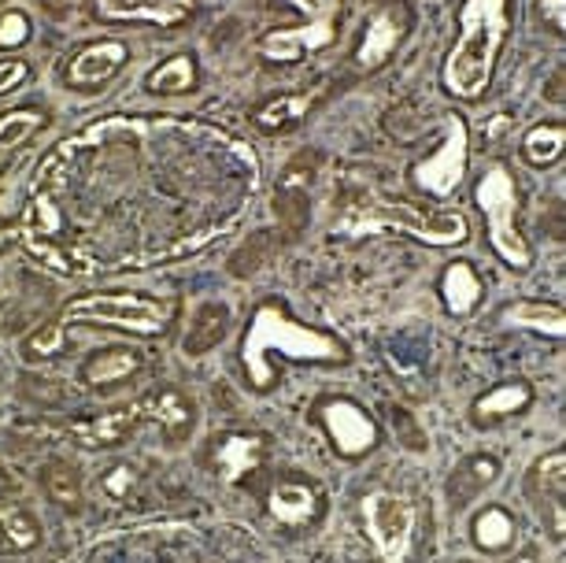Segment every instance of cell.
Returning <instances> with one entry per match:
<instances>
[{
	"mask_svg": "<svg viewBox=\"0 0 566 563\" xmlns=\"http://www.w3.org/2000/svg\"><path fill=\"white\" fill-rule=\"evenodd\" d=\"M30 38V19L23 12H4L0 15V49H19Z\"/></svg>",
	"mask_w": 566,
	"mask_h": 563,
	"instance_id": "obj_34",
	"label": "cell"
},
{
	"mask_svg": "<svg viewBox=\"0 0 566 563\" xmlns=\"http://www.w3.org/2000/svg\"><path fill=\"white\" fill-rule=\"evenodd\" d=\"M507 126H511V119H507V115H496V119L489 123V142H500V137H504V131H507Z\"/></svg>",
	"mask_w": 566,
	"mask_h": 563,
	"instance_id": "obj_39",
	"label": "cell"
},
{
	"mask_svg": "<svg viewBox=\"0 0 566 563\" xmlns=\"http://www.w3.org/2000/svg\"><path fill=\"white\" fill-rule=\"evenodd\" d=\"M19 241H23V249L41 263V268H49L56 274H93V271H101L82 249H67V246H56V241H34V238H19Z\"/></svg>",
	"mask_w": 566,
	"mask_h": 563,
	"instance_id": "obj_23",
	"label": "cell"
},
{
	"mask_svg": "<svg viewBox=\"0 0 566 563\" xmlns=\"http://www.w3.org/2000/svg\"><path fill=\"white\" fill-rule=\"evenodd\" d=\"M137 371H142V356L134 353V348H104V353L90 356L82 367V378L90 382V386H119V382L134 378Z\"/></svg>",
	"mask_w": 566,
	"mask_h": 563,
	"instance_id": "obj_20",
	"label": "cell"
},
{
	"mask_svg": "<svg viewBox=\"0 0 566 563\" xmlns=\"http://www.w3.org/2000/svg\"><path fill=\"white\" fill-rule=\"evenodd\" d=\"M63 337H67V331H63L60 323L41 326V331L27 342V356H30V359H49V356H56L60 348H63Z\"/></svg>",
	"mask_w": 566,
	"mask_h": 563,
	"instance_id": "obj_33",
	"label": "cell"
},
{
	"mask_svg": "<svg viewBox=\"0 0 566 563\" xmlns=\"http://www.w3.org/2000/svg\"><path fill=\"white\" fill-rule=\"evenodd\" d=\"M363 530L381 563H403L411 556L415 530H419V504L397 490H370L359 501Z\"/></svg>",
	"mask_w": 566,
	"mask_h": 563,
	"instance_id": "obj_6",
	"label": "cell"
},
{
	"mask_svg": "<svg viewBox=\"0 0 566 563\" xmlns=\"http://www.w3.org/2000/svg\"><path fill=\"white\" fill-rule=\"evenodd\" d=\"M334 38H337V27L329 23V19H312L307 27L274 30V34H266V38H263V45H260V52H263L266 60L290 63V60H301L304 52L326 49Z\"/></svg>",
	"mask_w": 566,
	"mask_h": 563,
	"instance_id": "obj_13",
	"label": "cell"
},
{
	"mask_svg": "<svg viewBox=\"0 0 566 563\" xmlns=\"http://www.w3.org/2000/svg\"><path fill=\"white\" fill-rule=\"evenodd\" d=\"M27 74H30V67H27L23 60H4V63H0V93H8V90L23 86Z\"/></svg>",
	"mask_w": 566,
	"mask_h": 563,
	"instance_id": "obj_36",
	"label": "cell"
},
{
	"mask_svg": "<svg viewBox=\"0 0 566 563\" xmlns=\"http://www.w3.org/2000/svg\"><path fill=\"white\" fill-rule=\"evenodd\" d=\"M467 123L459 119V115H448V137L444 145L437 148L430 159H422V164H415L411 171V183L426 189V194L433 197H448L455 194L459 183L467 178Z\"/></svg>",
	"mask_w": 566,
	"mask_h": 563,
	"instance_id": "obj_8",
	"label": "cell"
},
{
	"mask_svg": "<svg viewBox=\"0 0 566 563\" xmlns=\"http://www.w3.org/2000/svg\"><path fill=\"white\" fill-rule=\"evenodd\" d=\"M474 200L489 222V241H493V249L500 252V260L511 263L515 271H530L533 252L518 230V189L507 167L485 171V178L474 189Z\"/></svg>",
	"mask_w": 566,
	"mask_h": 563,
	"instance_id": "obj_5",
	"label": "cell"
},
{
	"mask_svg": "<svg viewBox=\"0 0 566 563\" xmlns=\"http://www.w3.org/2000/svg\"><path fill=\"white\" fill-rule=\"evenodd\" d=\"M12 241H15V230L0 227V249H4V246H12Z\"/></svg>",
	"mask_w": 566,
	"mask_h": 563,
	"instance_id": "obj_41",
	"label": "cell"
},
{
	"mask_svg": "<svg viewBox=\"0 0 566 563\" xmlns=\"http://www.w3.org/2000/svg\"><path fill=\"white\" fill-rule=\"evenodd\" d=\"M197 79V67L189 56H175L167 63H159V67L148 74V90L153 93H186L189 86H193Z\"/></svg>",
	"mask_w": 566,
	"mask_h": 563,
	"instance_id": "obj_29",
	"label": "cell"
},
{
	"mask_svg": "<svg viewBox=\"0 0 566 563\" xmlns=\"http://www.w3.org/2000/svg\"><path fill=\"white\" fill-rule=\"evenodd\" d=\"M400 34H403V23L392 12H378L367 23V34H363V45L356 52V63L359 67H381L392 52L400 45Z\"/></svg>",
	"mask_w": 566,
	"mask_h": 563,
	"instance_id": "obj_19",
	"label": "cell"
},
{
	"mask_svg": "<svg viewBox=\"0 0 566 563\" xmlns=\"http://www.w3.org/2000/svg\"><path fill=\"white\" fill-rule=\"evenodd\" d=\"M290 4L301 8V12L312 19H329L340 8V0H290Z\"/></svg>",
	"mask_w": 566,
	"mask_h": 563,
	"instance_id": "obj_37",
	"label": "cell"
},
{
	"mask_svg": "<svg viewBox=\"0 0 566 563\" xmlns=\"http://www.w3.org/2000/svg\"><path fill=\"white\" fill-rule=\"evenodd\" d=\"M504 563H537V552H518L515 560H504Z\"/></svg>",
	"mask_w": 566,
	"mask_h": 563,
	"instance_id": "obj_40",
	"label": "cell"
},
{
	"mask_svg": "<svg viewBox=\"0 0 566 563\" xmlns=\"http://www.w3.org/2000/svg\"><path fill=\"white\" fill-rule=\"evenodd\" d=\"M101 19L123 23V19H137V23H159L175 27L189 12H193V0H93Z\"/></svg>",
	"mask_w": 566,
	"mask_h": 563,
	"instance_id": "obj_14",
	"label": "cell"
},
{
	"mask_svg": "<svg viewBox=\"0 0 566 563\" xmlns=\"http://www.w3.org/2000/svg\"><path fill=\"white\" fill-rule=\"evenodd\" d=\"M126 45L123 41H97V45H85L78 56L71 60L67 67V82L78 90H90V86H101V82H108L115 71L126 63Z\"/></svg>",
	"mask_w": 566,
	"mask_h": 563,
	"instance_id": "obj_15",
	"label": "cell"
},
{
	"mask_svg": "<svg viewBox=\"0 0 566 563\" xmlns=\"http://www.w3.org/2000/svg\"><path fill=\"white\" fill-rule=\"evenodd\" d=\"M230 331V307L227 304H216V301H208V304H200L193 319H189V331H186V353H208L211 345H219L222 337H227Z\"/></svg>",
	"mask_w": 566,
	"mask_h": 563,
	"instance_id": "obj_22",
	"label": "cell"
},
{
	"mask_svg": "<svg viewBox=\"0 0 566 563\" xmlns=\"http://www.w3.org/2000/svg\"><path fill=\"white\" fill-rule=\"evenodd\" d=\"M318 427L326 430L329 445L345 456V460H359L378 449V423H374L367 411H363L356 400L348 397H326L323 405L315 408Z\"/></svg>",
	"mask_w": 566,
	"mask_h": 563,
	"instance_id": "obj_7",
	"label": "cell"
},
{
	"mask_svg": "<svg viewBox=\"0 0 566 563\" xmlns=\"http://www.w3.org/2000/svg\"><path fill=\"white\" fill-rule=\"evenodd\" d=\"M134 486H137V471H134L130 463H119V467H112V471L104 475V493L115 497V501L130 497V493H134Z\"/></svg>",
	"mask_w": 566,
	"mask_h": 563,
	"instance_id": "obj_35",
	"label": "cell"
},
{
	"mask_svg": "<svg viewBox=\"0 0 566 563\" xmlns=\"http://www.w3.org/2000/svg\"><path fill=\"white\" fill-rule=\"evenodd\" d=\"M56 323L63 331L74 323H101V326H115V331H126L137 337H156L167 331L170 304L156 301V296H145V293H85L67 301Z\"/></svg>",
	"mask_w": 566,
	"mask_h": 563,
	"instance_id": "obj_4",
	"label": "cell"
},
{
	"mask_svg": "<svg viewBox=\"0 0 566 563\" xmlns=\"http://www.w3.org/2000/svg\"><path fill=\"white\" fill-rule=\"evenodd\" d=\"M271 353H282L293 359H318V364H345L348 359V348L340 345L334 334L293 323L282 304H260L241 342L244 382H249L255 393L274 389V382H277V375L271 371V359H266Z\"/></svg>",
	"mask_w": 566,
	"mask_h": 563,
	"instance_id": "obj_1",
	"label": "cell"
},
{
	"mask_svg": "<svg viewBox=\"0 0 566 563\" xmlns=\"http://www.w3.org/2000/svg\"><path fill=\"white\" fill-rule=\"evenodd\" d=\"M45 486H49V497L63 508H74L78 504V478H74V471L67 463H56L45 471Z\"/></svg>",
	"mask_w": 566,
	"mask_h": 563,
	"instance_id": "obj_31",
	"label": "cell"
},
{
	"mask_svg": "<svg viewBox=\"0 0 566 563\" xmlns=\"http://www.w3.org/2000/svg\"><path fill=\"white\" fill-rule=\"evenodd\" d=\"M266 434L260 430H230L216 441V471L227 486H238L252 478L266 460Z\"/></svg>",
	"mask_w": 566,
	"mask_h": 563,
	"instance_id": "obj_11",
	"label": "cell"
},
{
	"mask_svg": "<svg viewBox=\"0 0 566 563\" xmlns=\"http://www.w3.org/2000/svg\"><path fill=\"white\" fill-rule=\"evenodd\" d=\"M41 541V526L30 512H0V552H30Z\"/></svg>",
	"mask_w": 566,
	"mask_h": 563,
	"instance_id": "obj_27",
	"label": "cell"
},
{
	"mask_svg": "<svg viewBox=\"0 0 566 563\" xmlns=\"http://www.w3.org/2000/svg\"><path fill=\"white\" fill-rule=\"evenodd\" d=\"M337 233L345 238H367V233H408L426 246H463L467 219L459 211H426L408 200H389L381 194L356 197L340 208Z\"/></svg>",
	"mask_w": 566,
	"mask_h": 563,
	"instance_id": "obj_3",
	"label": "cell"
},
{
	"mask_svg": "<svg viewBox=\"0 0 566 563\" xmlns=\"http://www.w3.org/2000/svg\"><path fill=\"white\" fill-rule=\"evenodd\" d=\"M482 279H478V271L470 268L467 260H455L452 268H444V279H441V296L448 304V312L452 315H470L482 301Z\"/></svg>",
	"mask_w": 566,
	"mask_h": 563,
	"instance_id": "obj_21",
	"label": "cell"
},
{
	"mask_svg": "<svg viewBox=\"0 0 566 563\" xmlns=\"http://www.w3.org/2000/svg\"><path fill=\"white\" fill-rule=\"evenodd\" d=\"M566 456L563 449H555L548 456H541L537 467L530 471V501L537 504L541 523L548 526V534L555 545H563L566 538Z\"/></svg>",
	"mask_w": 566,
	"mask_h": 563,
	"instance_id": "obj_9",
	"label": "cell"
},
{
	"mask_svg": "<svg viewBox=\"0 0 566 563\" xmlns=\"http://www.w3.org/2000/svg\"><path fill=\"white\" fill-rule=\"evenodd\" d=\"M459 27L463 34L444 60V86L459 101H478L493 82L500 45L507 38V0H467Z\"/></svg>",
	"mask_w": 566,
	"mask_h": 563,
	"instance_id": "obj_2",
	"label": "cell"
},
{
	"mask_svg": "<svg viewBox=\"0 0 566 563\" xmlns=\"http://www.w3.org/2000/svg\"><path fill=\"white\" fill-rule=\"evenodd\" d=\"M307 108H312V93H285V97L266 101L263 108L252 115V123L260 126V131H277V126L296 123Z\"/></svg>",
	"mask_w": 566,
	"mask_h": 563,
	"instance_id": "obj_28",
	"label": "cell"
},
{
	"mask_svg": "<svg viewBox=\"0 0 566 563\" xmlns=\"http://www.w3.org/2000/svg\"><path fill=\"white\" fill-rule=\"evenodd\" d=\"M45 126V115L41 112H30V108H19V112H8L0 119V153H12L23 142H30V134H38Z\"/></svg>",
	"mask_w": 566,
	"mask_h": 563,
	"instance_id": "obj_30",
	"label": "cell"
},
{
	"mask_svg": "<svg viewBox=\"0 0 566 563\" xmlns=\"http://www.w3.org/2000/svg\"><path fill=\"white\" fill-rule=\"evenodd\" d=\"M470 534H474V545L485 549V552H504L515 545L518 538V526L515 519H511L504 508H485V512L474 515V526H470Z\"/></svg>",
	"mask_w": 566,
	"mask_h": 563,
	"instance_id": "obj_24",
	"label": "cell"
},
{
	"mask_svg": "<svg viewBox=\"0 0 566 563\" xmlns=\"http://www.w3.org/2000/svg\"><path fill=\"white\" fill-rule=\"evenodd\" d=\"M541 15L555 27V34L566 30V0H541Z\"/></svg>",
	"mask_w": 566,
	"mask_h": 563,
	"instance_id": "obj_38",
	"label": "cell"
},
{
	"mask_svg": "<svg viewBox=\"0 0 566 563\" xmlns=\"http://www.w3.org/2000/svg\"><path fill=\"white\" fill-rule=\"evenodd\" d=\"M233 230V222H216V227H205V230H197L193 238H181L178 246H170L167 252H159V260H178V257H193L197 249H205L211 246L216 238H222V233H230Z\"/></svg>",
	"mask_w": 566,
	"mask_h": 563,
	"instance_id": "obj_32",
	"label": "cell"
},
{
	"mask_svg": "<svg viewBox=\"0 0 566 563\" xmlns=\"http://www.w3.org/2000/svg\"><path fill=\"white\" fill-rule=\"evenodd\" d=\"M530 400L533 389L526 382H507V386H496L493 393L478 397L474 408H470V419H474V427H493V423H504L511 416H518V411H526Z\"/></svg>",
	"mask_w": 566,
	"mask_h": 563,
	"instance_id": "obj_17",
	"label": "cell"
},
{
	"mask_svg": "<svg viewBox=\"0 0 566 563\" xmlns=\"http://www.w3.org/2000/svg\"><path fill=\"white\" fill-rule=\"evenodd\" d=\"M496 478H500L496 456H467L452 471V478H448V497H452L455 508H463L470 497H478L485 486H493Z\"/></svg>",
	"mask_w": 566,
	"mask_h": 563,
	"instance_id": "obj_18",
	"label": "cell"
},
{
	"mask_svg": "<svg viewBox=\"0 0 566 563\" xmlns=\"http://www.w3.org/2000/svg\"><path fill=\"white\" fill-rule=\"evenodd\" d=\"M142 423H145L142 405L134 400V405L101 411V416H93V419H74L67 423V434H71V441L85 445V449H115V445H123Z\"/></svg>",
	"mask_w": 566,
	"mask_h": 563,
	"instance_id": "obj_12",
	"label": "cell"
},
{
	"mask_svg": "<svg viewBox=\"0 0 566 563\" xmlns=\"http://www.w3.org/2000/svg\"><path fill=\"white\" fill-rule=\"evenodd\" d=\"M563 148H566V131L559 123H548V126H533L526 134L522 156H526V164L533 167H552L555 159L563 156Z\"/></svg>",
	"mask_w": 566,
	"mask_h": 563,
	"instance_id": "obj_26",
	"label": "cell"
},
{
	"mask_svg": "<svg viewBox=\"0 0 566 563\" xmlns=\"http://www.w3.org/2000/svg\"><path fill=\"white\" fill-rule=\"evenodd\" d=\"M266 512L282 526H312L326 512V497L315 482L304 478H282L266 490Z\"/></svg>",
	"mask_w": 566,
	"mask_h": 563,
	"instance_id": "obj_10",
	"label": "cell"
},
{
	"mask_svg": "<svg viewBox=\"0 0 566 563\" xmlns=\"http://www.w3.org/2000/svg\"><path fill=\"white\" fill-rule=\"evenodd\" d=\"M137 405H142L145 423H156L159 430H167L170 441H178L181 434L193 427V405H189V400L170 386H159L153 393H145Z\"/></svg>",
	"mask_w": 566,
	"mask_h": 563,
	"instance_id": "obj_16",
	"label": "cell"
},
{
	"mask_svg": "<svg viewBox=\"0 0 566 563\" xmlns=\"http://www.w3.org/2000/svg\"><path fill=\"white\" fill-rule=\"evenodd\" d=\"M507 323L530 326V331L548 334V337H563V334H566V315H563V307H555V304L518 301V304H511V307H507Z\"/></svg>",
	"mask_w": 566,
	"mask_h": 563,
	"instance_id": "obj_25",
	"label": "cell"
}]
</instances>
